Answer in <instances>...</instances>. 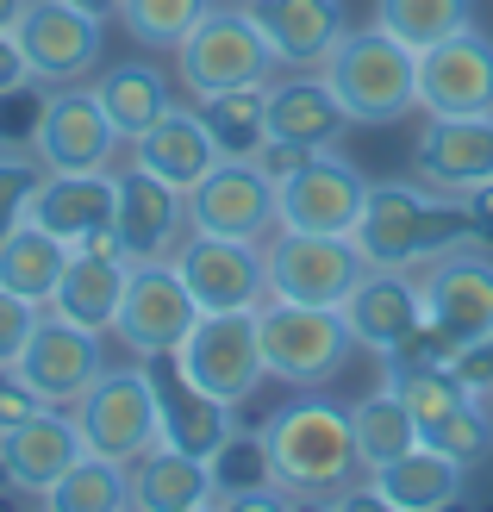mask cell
<instances>
[{
    "label": "cell",
    "instance_id": "43",
    "mask_svg": "<svg viewBox=\"0 0 493 512\" xmlns=\"http://www.w3.org/2000/svg\"><path fill=\"white\" fill-rule=\"evenodd\" d=\"M82 13H94V19H119V0H75Z\"/></svg>",
    "mask_w": 493,
    "mask_h": 512
},
{
    "label": "cell",
    "instance_id": "28",
    "mask_svg": "<svg viewBox=\"0 0 493 512\" xmlns=\"http://www.w3.org/2000/svg\"><path fill=\"white\" fill-rule=\"evenodd\" d=\"M132 506L138 512H206L213 506V463L157 438L132 463Z\"/></svg>",
    "mask_w": 493,
    "mask_h": 512
},
{
    "label": "cell",
    "instance_id": "10",
    "mask_svg": "<svg viewBox=\"0 0 493 512\" xmlns=\"http://www.w3.org/2000/svg\"><path fill=\"white\" fill-rule=\"evenodd\" d=\"M362 200H369V175L344 157H331V150H313V157H300L288 175H275V225L281 232L356 238Z\"/></svg>",
    "mask_w": 493,
    "mask_h": 512
},
{
    "label": "cell",
    "instance_id": "12",
    "mask_svg": "<svg viewBox=\"0 0 493 512\" xmlns=\"http://www.w3.org/2000/svg\"><path fill=\"white\" fill-rule=\"evenodd\" d=\"M200 319V300L188 294L175 256H157V263H132L125 275V294H119V313H113V338L125 344L144 363L157 350H181V338L194 331Z\"/></svg>",
    "mask_w": 493,
    "mask_h": 512
},
{
    "label": "cell",
    "instance_id": "27",
    "mask_svg": "<svg viewBox=\"0 0 493 512\" xmlns=\"http://www.w3.org/2000/svg\"><path fill=\"white\" fill-rule=\"evenodd\" d=\"M125 275H132V263H125L113 244H82V250H69L63 281H57V294H50L44 313H63V319H75V325H88V331H113Z\"/></svg>",
    "mask_w": 493,
    "mask_h": 512
},
{
    "label": "cell",
    "instance_id": "38",
    "mask_svg": "<svg viewBox=\"0 0 493 512\" xmlns=\"http://www.w3.org/2000/svg\"><path fill=\"white\" fill-rule=\"evenodd\" d=\"M38 319H44L38 300H19V294L0 288V363H19V350H25V338H32Z\"/></svg>",
    "mask_w": 493,
    "mask_h": 512
},
{
    "label": "cell",
    "instance_id": "3",
    "mask_svg": "<svg viewBox=\"0 0 493 512\" xmlns=\"http://www.w3.org/2000/svg\"><path fill=\"white\" fill-rule=\"evenodd\" d=\"M319 75L337 94V107L350 113V125H394L419 107V50L400 44L387 25L344 32L319 63Z\"/></svg>",
    "mask_w": 493,
    "mask_h": 512
},
{
    "label": "cell",
    "instance_id": "18",
    "mask_svg": "<svg viewBox=\"0 0 493 512\" xmlns=\"http://www.w3.org/2000/svg\"><path fill=\"white\" fill-rule=\"evenodd\" d=\"M113 238L125 250V263H157L175 256V244L188 238V194L169 188L163 175H150L138 163L113 169Z\"/></svg>",
    "mask_w": 493,
    "mask_h": 512
},
{
    "label": "cell",
    "instance_id": "15",
    "mask_svg": "<svg viewBox=\"0 0 493 512\" xmlns=\"http://www.w3.org/2000/svg\"><path fill=\"white\" fill-rule=\"evenodd\" d=\"M144 369H150V394H157V431H163V444L213 463V456L238 438V406H225V400L206 394L200 381L181 369L175 350L144 356Z\"/></svg>",
    "mask_w": 493,
    "mask_h": 512
},
{
    "label": "cell",
    "instance_id": "23",
    "mask_svg": "<svg viewBox=\"0 0 493 512\" xmlns=\"http://www.w3.org/2000/svg\"><path fill=\"white\" fill-rule=\"evenodd\" d=\"M263 119H269V144H281V150H331L350 125V113L325 88V75H313V69H294L281 82H269Z\"/></svg>",
    "mask_w": 493,
    "mask_h": 512
},
{
    "label": "cell",
    "instance_id": "25",
    "mask_svg": "<svg viewBox=\"0 0 493 512\" xmlns=\"http://www.w3.org/2000/svg\"><path fill=\"white\" fill-rule=\"evenodd\" d=\"M125 163L163 175L169 188L188 194L200 175L219 163V144H213V132H206V119H200L194 100H188V107H181V100H169V113L150 125V132H138L132 144H125Z\"/></svg>",
    "mask_w": 493,
    "mask_h": 512
},
{
    "label": "cell",
    "instance_id": "7",
    "mask_svg": "<svg viewBox=\"0 0 493 512\" xmlns=\"http://www.w3.org/2000/svg\"><path fill=\"white\" fill-rule=\"evenodd\" d=\"M263 275L275 300H300V306H344V294L369 275V256L356 238L337 232H275L263 238Z\"/></svg>",
    "mask_w": 493,
    "mask_h": 512
},
{
    "label": "cell",
    "instance_id": "22",
    "mask_svg": "<svg viewBox=\"0 0 493 512\" xmlns=\"http://www.w3.org/2000/svg\"><path fill=\"white\" fill-rule=\"evenodd\" d=\"M113 194H119L113 169H44L32 194V225H44L69 250H82L113 232Z\"/></svg>",
    "mask_w": 493,
    "mask_h": 512
},
{
    "label": "cell",
    "instance_id": "32",
    "mask_svg": "<svg viewBox=\"0 0 493 512\" xmlns=\"http://www.w3.org/2000/svg\"><path fill=\"white\" fill-rule=\"evenodd\" d=\"M38 506H50V512H125L132 506V463H113V456L88 450Z\"/></svg>",
    "mask_w": 493,
    "mask_h": 512
},
{
    "label": "cell",
    "instance_id": "6",
    "mask_svg": "<svg viewBox=\"0 0 493 512\" xmlns=\"http://www.w3.org/2000/svg\"><path fill=\"white\" fill-rule=\"evenodd\" d=\"M256 331H263V363L288 388H325L337 369L350 363V325L337 306H300V300H263L256 306Z\"/></svg>",
    "mask_w": 493,
    "mask_h": 512
},
{
    "label": "cell",
    "instance_id": "8",
    "mask_svg": "<svg viewBox=\"0 0 493 512\" xmlns=\"http://www.w3.org/2000/svg\"><path fill=\"white\" fill-rule=\"evenodd\" d=\"M13 44L38 88H69L100 75V50H107V19L82 13L75 0H25L13 25Z\"/></svg>",
    "mask_w": 493,
    "mask_h": 512
},
{
    "label": "cell",
    "instance_id": "34",
    "mask_svg": "<svg viewBox=\"0 0 493 512\" xmlns=\"http://www.w3.org/2000/svg\"><path fill=\"white\" fill-rule=\"evenodd\" d=\"M269 88V82H263ZM263 88H225V94H206L194 100L206 132H213L219 157H256L269 144V119H263Z\"/></svg>",
    "mask_w": 493,
    "mask_h": 512
},
{
    "label": "cell",
    "instance_id": "33",
    "mask_svg": "<svg viewBox=\"0 0 493 512\" xmlns=\"http://www.w3.org/2000/svg\"><path fill=\"white\" fill-rule=\"evenodd\" d=\"M350 431H356V450H362V469H387L394 456H406L412 444H419V419L406 413V400L400 394H369V400H356L350 406Z\"/></svg>",
    "mask_w": 493,
    "mask_h": 512
},
{
    "label": "cell",
    "instance_id": "9",
    "mask_svg": "<svg viewBox=\"0 0 493 512\" xmlns=\"http://www.w3.org/2000/svg\"><path fill=\"white\" fill-rule=\"evenodd\" d=\"M75 425H82V444L94 456H113V463H138V456L163 438L157 431V394H150V369L125 363V369H100L94 388L69 406Z\"/></svg>",
    "mask_w": 493,
    "mask_h": 512
},
{
    "label": "cell",
    "instance_id": "31",
    "mask_svg": "<svg viewBox=\"0 0 493 512\" xmlns=\"http://www.w3.org/2000/svg\"><path fill=\"white\" fill-rule=\"evenodd\" d=\"M63 263H69V244L50 238L32 219L0 238V288L19 294V300L50 306V294H57V281H63Z\"/></svg>",
    "mask_w": 493,
    "mask_h": 512
},
{
    "label": "cell",
    "instance_id": "40",
    "mask_svg": "<svg viewBox=\"0 0 493 512\" xmlns=\"http://www.w3.org/2000/svg\"><path fill=\"white\" fill-rule=\"evenodd\" d=\"M462 213H469V238L493 250V182L462 188Z\"/></svg>",
    "mask_w": 493,
    "mask_h": 512
},
{
    "label": "cell",
    "instance_id": "11",
    "mask_svg": "<svg viewBox=\"0 0 493 512\" xmlns=\"http://www.w3.org/2000/svg\"><path fill=\"white\" fill-rule=\"evenodd\" d=\"M175 356H181V369H188L213 400H225V406H244L269 381L256 306H244V313H200Z\"/></svg>",
    "mask_w": 493,
    "mask_h": 512
},
{
    "label": "cell",
    "instance_id": "29",
    "mask_svg": "<svg viewBox=\"0 0 493 512\" xmlns=\"http://www.w3.org/2000/svg\"><path fill=\"white\" fill-rule=\"evenodd\" d=\"M369 481H375L381 506H394V512H444V506L462 500V481H469V469H462L456 456L431 450V444H412L406 456H394V463L375 469Z\"/></svg>",
    "mask_w": 493,
    "mask_h": 512
},
{
    "label": "cell",
    "instance_id": "39",
    "mask_svg": "<svg viewBox=\"0 0 493 512\" xmlns=\"http://www.w3.org/2000/svg\"><path fill=\"white\" fill-rule=\"evenodd\" d=\"M32 413H44V394L19 375V363H0V431L25 425Z\"/></svg>",
    "mask_w": 493,
    "mask_h": 512
},
{
    "label": "cell",
    "instance_id": "21",
    "mask_svg": "<svg viewBox=\"0 0 493 512\" xmlns=\"http://www.w3.org/2000/svg\"><path fill=\"white\" fill-rule=\"evenodd\" d=\"M337 313H344L350 338L387 363V356H394L412 331L425 325V294H419V281H412V269H375L369 263V275L344 294Z\"/></svg>",
    "mask_w": 493,
    "mask_h": 512
},
{
    "label": "cell",
    "instance_id": "44",
    "mask_svg": "<svg viewBox=\"0 0 493 512\" xmlns=\"http://www.w3.org/2000/svg\"><path fill=\"white\" fill-rule=\"evenodd\" d=\"M19 13H25V0H0V32H13Z\"/></svg>",
    "mask_w": 493,
    "mask_h": 512
},
{
    "label": "cell",
    "instance_id": "13",
    "mask_svg": "<svg viewBox=\"0 0 493 512\" xmlns=\"http://www.w3.org/2000/svg\"><path fill=\"white\" fill-rule=\"evenodd\" d=\"M188 232L263 244L275 232V175L263 169V157H219L206 169L188 188Z\"/></svg>",
    "mask_w": 493,
    "mask_h": 512
},
{
    "label": "cell",
    "instance_id": "20",
    "mask_svg": "<svg viewBox=\"0 0 493 512\" xmlns=\"http://www.w3.org/2000/svg\"><path fill=\"white\" fill-rule=\"evenodd\" d=\"M82 456H88V444H82V425H75L69 406H44L25 425L0 431V481L32 500H44Z\"/></svg>",
    "mask_w": 493,
    "mask_h": 512
},
{
    "label": "cell",
    "instance_id": "5",
    "mask_svg": "<svg viewBox=\"0 0 493 512\" xmlns=\"http://www.w3.org/2000/svg\"><path fill=\"white\" fill-rule=\"evenodd\" d=\"M275 69L281 63H275L269 38L256 32V19L238 0H213V13L175 44V75L194 100L225 94V88H263L275 82Z\"/></svg>",
    "mask_w": 493,
    "mask_h": 512
},
{
    "label": "cell",
    "instance_id": "30",
    "mask_svg": "<svg viewBox=\"0 0 493 512\" xmlns=\"http://www.w3.org/2000/svg\"><path fill=\"white\" fill-rule=\"evenodd\" d=\"M94 100H100V113L113 119V132L132 144L138 132H150L163 113H169V75L157 69V63H144V57H132V63H113V69H100L94 75Z\"/></svg>",
    "mask_w": 493,
    "mask_h": 512
},
{
    "label": "cell",
    "instance_id": "4",
    "mask_svg": "<svg viewBox=\"0 0 493 512\" xmlns=\"http://www.w3.org/2000/svg\"><path fill=\"white\" fill-rule=\"evenodd\" d=\"M419 294H425V325L394 356L456 369V356L493 331V256H469V250L437 256V263H425Z\"/></svg>",
    "mask_w": 493,
    "mask_h": 512
},
{
    "label": "cell",
    "instance_id": "1",
    "mask_svg": "<svg viewBox=\"0 0 493 512\" xmlns=\"http://www.w3.org/2000/svg\"><path fill=\"white\" fill-rule=\"evenodd\" d=\"M256 450H263V469L288 500L337 506L344 488L369 481L356 431H350V406H337V400H288L256 431Z\"/></svg>",
    "mask_w": 493,
    "mask_h": 512
},
{
    "label": "cell",
    "instance_id": "14",
    "mask_svg": "<svg viewBox=\"0 0 493 512\" xmlns=\"http://www.w3.org/2000/svg\"><path fill=\"white\" fill-rule=\"evenodd\" d=\"M32 150L44 169H113L125 138L113 132V119L100 113V100L88 82L44 88V107L32 125Z\"/></svg>",
    "mask_w": 493,
    "mask_h": 512
},
{
    "label": "cell",
    "instance_id": "2",
    "mask_svg": "<svg viewBox=\"0 0 493 512\" xmlns=\"http://www.w3.org/2000/svg\"><path fill=\"white\" fill-rule=\"evenodd\" d=\"M356 244L375 269H425L475 238H469L462 194L425 188V182H369V200H362V219H356Z\"/></svg>",
    "mask_w": 493,
    "mask_h": 512
},
{
    "label": "cell",
    "instance_id": "36",
    "mask_svg": "<svg viewBox=\"0 0 493 512\" xmlns=\"http://www.w3.org/2000/svg\"><path fill=\"white\" fill-rule=\"evenodd\" d=\"M206 13H213V0H119V25L144 50H175Z\"/></svg>",
    "mask_w": 493,
    "mask_h": 512
},
{
    "label": "cell",
    "instance_id": "26",
    "mask_svg": "<svg viewBox=\"0 0 493 512\" xmlns=\"http://www.w3.org/2000/svg\"><path fill=\"white\" fill-rule=\"evenodd\" d=\"M412 175L444 194L493 182V119H431L412 150Z\"/></svg>",
    "mask_w": 493,
    "mask_h": 512
},
{
    "label": "cell",
    "instance_id": "37",
    "mask_svg": "<svg viewBox=\"0 0 493 512\" xmlns=\"http://www.w3.org/2000/svg\"><path fill=\"white\" fill-rule=\"evenodd\" d=\"M44 182V163H38V150L32 144H0V238L13 232V225L32 219V194Z\"/></svg>",
    "mask_w": 493,
    "mask_h": 512
},
{
    "label": "cell",
    "instance_id": "42",
    "mask_svg": "<svg viewBox=\"0 0 493 512\" xmlns=\"http://www.w3.org/2000/svg\"><path fill=\"white\" fill-rule=\"evenodd\" d=\"M25 82H32V69H25L13 32H0V94H13V88H25Z\"/></svg>",
    "mask_w": 493,
    "mask_h": 512
},
{
    "label": "cell",
    "instance_id": "16",
    "mask_svg": "<svg viewBox=\"0 0 493 512\" xmlns=\"http://www.w3.org/2000/svg\"><path fill=\"white\" fill-rule=\"evenodd\" d=\"M419 107L431 119H493V38L462 25L419 50Z\"/></svg>",
    "mask_w": 493,
    "mask_h": 512
},
{
    "label": "cell",
    "instance_id": "24",
    "mask_svg": "<svg viewBox=\"0 0 493 512\" xmlns=\"http://www.w3.org/2000/svg\"><path fill=\"white\" fill-rule=\"evenodd\" d=\"M256 19V32L269 38L281 69H319L331 57V44L350 32L337 0H238Z\"/></svg>",
    "mask_w": 493,
    "mask_h": 512
},
{
    "label": "cell",
    "instance_id": "19",
    "mask_svg": "<svg viewBox=\"0 0 493 512\" xmlns=\"http://www.w3.org/2000/svg\"><path fill=\"white\" fill-rule=\"evenodd\" d=\"M100 338H107V331H88L63 313H44L32 325V338H25V350H19V375L44 394V406H75L94 388V375L107 369V344Z\"/></svg>",
    "mask_w": 493,
    "mask_h": 512
},
{
    "label": "cell",
    "instance_id": "41",
    "mask_svg": "<svg viewBox=\"0 0 493 512\" xmlns=\"http://www.w3.org/2000/svg\"><path fill=\"white\" fill-rule=\"evenodd\" d=\"M456 375H462V381H469V388H475V394H493V331H487V338H481V344H469V350H462V356H456Z\"/></svg>",
    "mask_w": 493,
    "mask_h": 512
},
{
    "label": "cell",
    "instance_id": "17",
    "mask_svg": "<svg viewBox=\"0 0 493 512\" xmlns=\"http://www.w3.org/2000/svg\"><path fill=\"white\" fill-rule=\"evenodd\" d=\"M175 269H181V281H188V294L200 300V313H244V306L269 300L263 244H250V238L188 232L175 244Z\"/></svg>",
    "mask_w": 493,
    "mask_h": 512
},
{
    "label": "cell",
    "instance_id": "35",
    "mask_svg": "<svg viewBox=\"0 0 493 512\" xmlns=\"http://www.w3.org/2000/svg\"><path fill=\"white\" fill-rule=\"evenodd\" d=\"M375 25H387L412 50H431L462 25H475V0H375Z\"/></svg>",
    "mask_w": 493,
    "mask_h": 512
}]
</instances>
